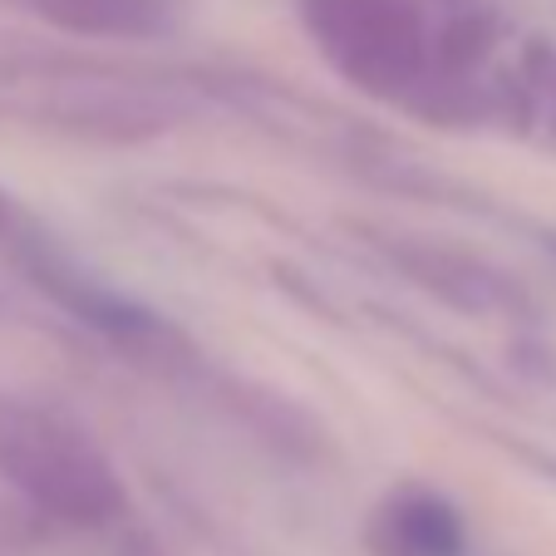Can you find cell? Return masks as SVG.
<instances>
[{
  "instance_id": "cell-8",
  "label": "cell",
  "mask_w": 556,
  "mask_h": 556,
  "mask_svg": "<svg viewBox=\"0 0 556 556\" xmlns=\"http://www.w3.org/2000/svg\"><path fill=\"white\" fill-rule=\"evenodd\" d=\"M50 30L74 40H157L173 21L168 0H15Z\"/></svg>"
},
{
  "instance_id": "cell-11",
  "label": "cell",
  "mask_w": 556,
  "mask_h": 556,
  "mask_svg": "<svg viewBox=\"0 0 556 556\" xmlns=\"http://www.w3.org/2000/svg\"><path fill=\"white\" fill-rule=\"evenodd\" d=\"M21 222V207H15V198L5 188H0V242H5V231Z\"/></svg>"
},
{
  "instance_id": "cell-3",
  "label": "cell",
  "mask_w": 556,
  "mask_h": 556,
  "mask_svg": "<svg viewBox=\"0 0 556 556\" xmlns=\"http://www.w3.org/2000/svg\"><path fill=\"white\" fill-rule=\"evenodd\" d=\"M315 54L379 104H404L429 74V21L419 0H295Z\"/></svg>"
},
{
  "instance_id": "cell-9",
  "label": "cell",
  "mask_w": 556,
  "mask_h": 556,
  "mask_svg": "<svg viewBox=\"0 0 556 556\" xmlns=\"http://www.w3.org/2000/svg\"><path fill=\"white\" fill-rule=\"evenodd\" d=\"M503 45V15L493 5H463L429 30V70L443 74H483L493 50Z\"/></svg>"
},
{
  "instance_id": "cell-4",
  "label": "cell",
  "mask_w": 556,
  "mask_h": 556,
  "mask_svg": "<svg viewBox=\"0 0 556 556\" xmlns=\"http://www.w3.org/2000/svg\"><path fill=\"white\" fill-rule=\"evenodd\" d=\"M369 247L384 256L414 291L429 301L448 305L458 315H527V291L493 266L488 256L468 252V247L439 242V237H414V231H384L365 227Z\"/></svg>"
},
{
  "instance_id": "cell-7",
  "label": "cell",
  "mask_w": 556,
  "mask_h": 556,
  "mask_svg": "<svg viewBox=\"0 0 556 556\" xmlns=\"http://www.w3.org/2000/svg\"><path fill=\"white\" fill-rule=\"evenodd\" d=\"M222 404H227L262 443H271L276 453H286V458L315 463L330 453L326 424L315 419L305 404H295L291 394H281V389L256 384V379H222Z\"/></svg>"
},
{
  "instance_id": "cell-6",
  "label": "cell",
  "mask_w": 556,
  "mask_h": 556,
  "mask_svg": "<svg viewBox=\"0 0 556 556\" xmlns=\"http://www.w3.org/2000/svg\"><path fill=\"white\" fill-rule=\"evenodd\" d=\"M375 556H468V522L458 503L429 483H394L365 522Z\"/></svg>"
},
{
  "instance_id": "cell-1",
  "label": "cell",
  "mask_w": 556,
  "mask_h": 556,
  "mask_svg": "<svg viewBox=\"0 0 556 556\" xmlns=\"http://www.w3.org/2000/svg\"><path fill=\"white\" fill-rule=\"evenodd\" d=\"M0 247H5L15 271H21L54 311H64L74 326H85L89 336H99L134 369H148V375H163V379L202 369L198 345H192V336L173 315H163L157 305L128 295L124 286H114L109 276H99L94 266L70 256L60 242H50L45 231H35L25 217L5 231Z\"/></svg>"
},
{
  "instance_id": "cell-5",
  "label": "cell",
  "mask_w": 556,
  "mask_h": 556,
  "mask_svg": "<svg viewBox=\"0 0 556 556\" xmlns=\"http://www.w3.org/2000/svg\"><path fill=\"white\" fill-rule=\"evenodd\" d=\"M25 114L40 128L79 143H109V148H134L163 138L182 118L168 99L148 94V89H124V85H60L45 99H35Z\"/></svg>"
},
{
  "instance_id": "cell-10",
  "label": "cell",
  "mask_w": 556,
  "mask_h": 556,
  "mask_svg": "<svg viewBox=\"0 0 556 556\" xmlns=\"http://www.w3.org/2000/svg\"><path fill=\"white\" fill-rule=\"evenodd\" d=\"M527 89H546L556 99V50L546 40H536V50H527Z\"/></svg>"
},
{
  "instance_id": "cell-12",
  "label": "cell",
  "mask_w": 556,
  "mask_h": 556,
  "mask_svg": "<svg viewBox=\"0 0 556 556\" xmlns=\"http://www.w3.org/2000/svg\"><path fill=\"white\" fill-rule=\"evenodd\" d=\"M0 315H5V295H0Z\"/></svg>"
},
{
  "instance_id": "cell-2",
  "label": "cell",
  "mask_w": 556,
  "mask_h": 556,
  "mask_svg": "<svg viewBox=\"0 0 556 556\" xmlns=\"http://www.w3.org/2000/svg\"><path fill=\"white\" fill-rule=\"evenodd\" d=\"M0 478L40 517L74 532H104L128 513V488L109 453L40 404L0 400Z\"/></svg>"
}]
</instances>
